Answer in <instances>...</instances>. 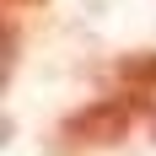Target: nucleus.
Segmentation results:
<instances>
[{
    "mask_svg": "<svg viewBox=\"0 0 156 156\" xmlns=\"http://www.w3.org/2000/svg\"><path fill=\"white\" fill-rule=\"evenodd\" d=\"M113 81H119V86H135V92H156V48L124 54V59L113 65Z\"/></svg>",
    "mask_w": 156,
    "mask_h": 156,
    "instance_id": "nucleus-2",
    "label": "nucleus"
},
{
    "mask_svg": "<svg viewBox=\"0 0 156 156\" xmlns=\"http://www.w3.org/2000/svg\"><path fill=\"white\" fill-rule=\"evenodd\" d=\"M145 108H151V92L119 86V92L97 97V102H86V108H76L59 124V140H70V145H113V140L129 135V124H135Z\"/></svg>",
    "mask_w": 156,
    "mask_h": 156,
    "instance_id": "nucleus-1",
    "label": "nucleus"
}]
</instances>
